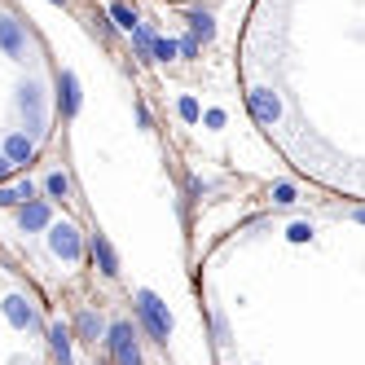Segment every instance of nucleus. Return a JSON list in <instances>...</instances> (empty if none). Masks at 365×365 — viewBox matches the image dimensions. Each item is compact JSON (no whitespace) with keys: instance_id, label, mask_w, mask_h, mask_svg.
<instances>
[{"instance_id":"obj_7","label":"nucleus","mask_w":365,"mask_h":365,"mask_svg":"<svg viewBox=\"0 0 365 365\" xmlns=\"http://www.w3.org/2000/svg\"><path fill=\"white\" fill-rule=\"evenodd\" d=\"M31 154H36V145H31L27 137H9V145H5V159L13 163V168H18V163H27Z\"/></svg>"},{"instance_id":"obj_15","label":"nucleus","mask_w":365,"mask_h":365,"mask_svg":"<svg viewBox=\"0 0 365 365\" xmlns=\"http://www.w3.org/2000/svg\"><path fill=\"white\" fill-rule=\"evenodd\" d=\"M273 198H277V203H295V190H291V185H277Z\"/></svg>"},{"instance_id":"obj_18","label":"nucleus","mask_w":365,"mask_h":365,"mask_svg":"<svg viewBox=\"0 0 365 365\" xmlns=\"http://www.w3.org/2000/svg\"><path fill=\"white\" fill-rule=\"evenodd\" d=\"M9 168H13V163H9L5 154H0V180H5V176H9Z\"/></svg>"},{"instance_id":"obj_2","label":"nucleus","mask_w":365,"mask_h":365,"mask_svg":"<svg viewBox=\"0 0 365 365\" xmlns=\"http://www.w3.org/2000/svg\"><path fill=\"white\" fill-rule=\"evenodd\" d=\"M48 246L62 255V260H79L84 255V242H79V229L75 225H48Z\"/></svg>"},{"instance_id":"obj_14","label":"nucleus","mask_w":365,"mask_h":365,"mask_svg":"<svg viewBox=\"0 0 365 365\" xmlns=\"http://www.w3.org/2000/svg\"><path fill=\"white\" fill-rule=\"evenodd\" d=\"M154 53H159V58H172L176 44H172V40H154Z\"/></svg>"},{"instance_id":"obj_4","label":"nucleus","mask_w":365,"mask_h":365,"mask_svg":"<svg viewBox=\"0 0 365 365\" xmlns=\"http://www.w3.org/2000/svg\"><path fill=\"white\" fill-rule=\"evenodd\" d=\"M251 110H255V119H260V124H273L277 114H281V102H277L269 88H255V93H251Z\"/></svg>"},{"instance_id":"obj_17","label":"nucleus","mask_w":365,"mask_h":365,"mask_svg":"<svg viewBox=\"0 0 365 365\" xmlns=\"http://www.w3.org/2000/svg\"><path fill=\"white\" fill-rule=\"evenodd\" d=\"M114 18H119V22H124V27H137V18H132V13H128V9H124V5H114Z\"/></svg>"},{"instance_id":"obj_11","label":"nucleus","mask_w":365,"mask_h":365,"mask_svg":"<svg viewBox=\"0 0 365 365\" xmlns=\"http://www.w3.org/2000/svg\"><path fill=\"white\" fill-rule=\"evenodd\" d=\"M48 225V207L44 203H27L22 207V229H44Z\"/></svg>"},{"instance_id":"obj_6","label":"nucleus","mask_w":365,"mask_h":365,"mask_svg":"<svg viewBox=\"0 0 365 365\" xmlns=\"http://www.w3.org/2000/svg\"><path fill=\"white\" fill-rule=\"evenodd\" d=\"M0 44H5V53H9V58H18V53H22V31L13 27L9 18H0Z\"/></svg>"},{"instance_id":"obj_19","label":"nucleus","mask_w":365,"mask_h":365,"mask_svg":"<svg viewBox=\"0 0 365 365\" xmlns=\"http://www.w3.org/2000/svg\"><path fill=\"white\" fill-rule=\"evenodd\" d=\"M357 220H361V225H365V211H357Z\"/></svg>"},{"instance_id":"obj_1","label":"nucleus","mask_w":365,"mask_h":365,"mask_svg":"<svg viewBox=\"0 0 365 365\" xmlns=\"http://www.w3.org/2000/svg\"><path fill=\"white\" fill-rule=\"evenodd\" d=\"M137 312H141V321H145V330L159 339V343H168V330H172V312L159 304V295H150V291H137Z\"/></svg>"},{"instance_id":"obj_8","label":"nucleus","mask_w":365,"mask_h":365,"mask_svg":"<svg viewBox=\"0 0 365 365\" xmlns=\"http://www.w3.org/2000/svg\"><path fill=\"white\" fill-rule=\"evenodd\" d=\"M93 255H97V264H102V273H119V260H114V251H110V242L106 238H93Z\"/></svg>"},{"instance_id":"obj_9","label":"nucleus","mask_w":365,"mask_h":365,"mask_svg":"<svg viewBox=\"0 0 365 365\" xmlns=\"http://www.w3.org/2000/svg\"><path fill=\"white\" fill-rule=\"evenodd\" d=\"M62 110H66V114H75V110H79V84H75V75H71V71L62 75Z\"/></svg>"},{"instance_id":"obj_16","label":"nucleus","mask_w":365,"mask_h":365,"mask_svg":"<svg viewBox=\"0 0 365 365\" xmlns=\"http://www.w3.org/2000/svg\"><path fill=\"white\" fill-rule=\"evenodd\" d=\"M180 114H185V119H198V102H194V97H185V102H180Z\"/></svg>"},{"instance_id":"obj_5","label":"nucleus","mask_w":365,"mask_h":365,"mask_svg":"<svg viewBox=\"0 0 365 365\" xmlns=\"http://www.w3.org/2000/svg\"><path fill=\"white\" fill-rule=\"evenodd\" d=\"M5 317H9L13 326H31V321H36V312L27 308V300H18V295H9V300H5Z\"/></svg>"},{"instance_id":"obj_10","label":"nucleus","mask_w":365,"mask_h":365,"mask_svg":"<svg viewBox=\"0 0 365 365\" xmlns=\"http://www.w3.org/2000/svg\"><path fill=\"white\" fill-rule=\"evenodd\" d=\"M48 339H53V357L62 365H71V335H66V326H53V330H48Z\"/></svg>"},{"instance_id":"obj_3","label":"nucleus","mask_w":365,"mask_h":365,"mask_svg":"<svg viewBox=\"0 0 365 365\" xmlns=\"http://www.w3.org/2000/svg\"><path fill=\"white\" fill-rule=\"evenodd\" d=\"M110 352L119 365H141V352H137V339H132V326L128 321H114L110 326Z\"/></svg>"},{"instance_id":"obj_13","label":"nucleus","mask_w":365,"mask_h":365,"mask_svg":"<svg viewBox=\"0 0 365 365\" xmlns=\"http://www.w3.org/2000/svg\"><path fill=\"white\" fill-rule=\"evenodd\" d=\"M66 190H71V185H66V176H62V172L48 176V194H53V198H66Z\"/></svg>"},{"instance_id":"obj_12","label":"nucleus","mask_w":365,"mask_h":365,"mask_svg":"<svg viewBox=\"0 0 365 365\" xmlns=\"http://www.w3.org/2000/svg\"><path fill=\"white\" fill-rule=\"evenodd\" d=\"M79 335H84V339H93L97 343V335H102V317H97V312H79Z\"/></svg>"}]
</instances>
